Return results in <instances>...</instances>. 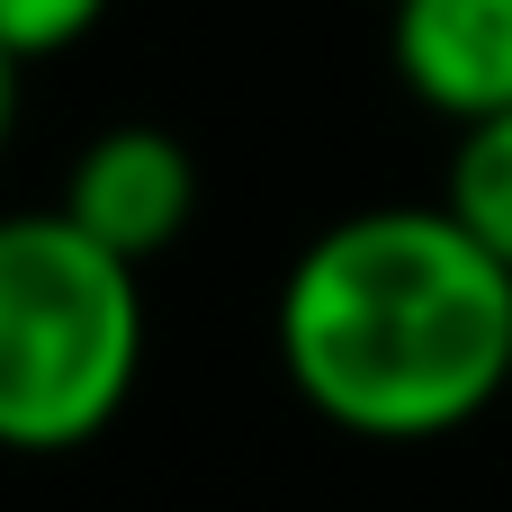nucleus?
<instances>
[{"label": "nucleus", "mask_w": 512, "mask_h": 512, "mask_svg": "<svg viewBox=\"0 0 512 512\" xmlns=\"http://www.w3.org/2000/svg\"><path fill=\"white\" fill-rule=\"evenodd\" d=\"M270 333L288 387L351 441H441L512 396V270L441 198L324 225Z\"/></svg>", "instance_id": "1"}, {"label": "nucleus", "mask_w": 512, "mask_h": 512, "mask_svg": "<svg viewBox=\"0 0 512 512\" xmlns=\"http://www.w3.org/2000/svg\"><path fill=\"white\" fill-rule=\"evenodd\" d=\"M144 378V279L63 207L0 216V450L99 441Z\"/></svg>", "instance_id": "2"}, {"label": "nucleus", "mask_w": 512, "mask_h": 512, "mask_svg": "<svg viewBox=\"0 0 512 512\" xmlns=\"http://www.w3.org/2000/svg\"><path fill=\"white\" fill-rule=\"evenodd\" d=\"M90 243H108L117 261H153V252H171L180 234H189V216H198V153L171 135V126H99L81 153H72V171H63V198H54Z\"/></svg>", "instance_id": "3"}, {"label": "nucleus", "mask_w": 512, "mask_h": 512, "mask_svg": "<svg viewBox=\"0 0 512 512\" xmlns=\"http://www.w3.org/2000/svg\"><path fill=\"white\" fill-rule=\"evenodd\" d=\"M387 63L450 126L504 117L512 108V0H387Z\"/></svg>", "instance_id": "4"}, {"label": "nucleus", "mask_w": 512, "mask_h": 512, "mask_svg": "<svg viewBox=\"0 0 512 512\" xmlns=\"http://www.w3.org/2000/svg\"><path fill=\"white\" fill-rule=\"evenodd\" d=\"M441 207L495 252L512 270V108L504 117H477V126H459V144H450V180H441Z\"/></svg>", "instance_id": "5"}, {"label": "nucleus", "mask_w": 512, "mask_h": 512, "mask_svg": "<svg viewBox=\"0 0 512 512\" xmlns=\"http://www.w3.org/2000/svg\"><path fill=\"white\" fill-rule=\"evenodd\" d=\"M108 18V0H0V54L27 72V63H54L72 54L90 27Z\"/></svg>", "instance_id": "6"}, {"label": "nucleus", "mask_w": 512, "mask_h": 512, "mask_svg": "<svg viewBox=\"0 0 512 512\" xmlns=\"http://www.w3.org/2000/svg\"><path fill=\"white\" fill-rule=\"evenodd\" d=\"M9 117H18V63L0 54V144H9Z\"/></svg>", "instance_id": "7"}]
</instances>
